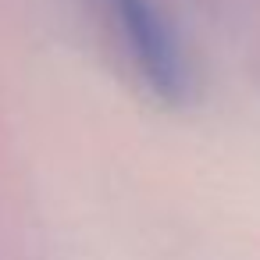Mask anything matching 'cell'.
<instances>
[{"mask_svg":"<svg viewBox=\"0 0 260 260\" xmlns=\"http://www.w3.org/2000/svg\"><path fill=\"white\" fill-rule=\"evenodd\" d=\"M96 4L136 79L160 104H185L192 96V64L160 0H96Z\"/></svg>","mask_w":260,"mask_h":260,"instance_id":"obj_1","label":"cell"}]
</instances>
